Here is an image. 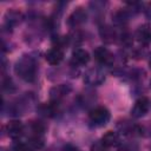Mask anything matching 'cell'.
Masks as SVG:
<instances>
[{
  "mask_svg": "<svg viewBox=\"0 0 151 151\" xmlns=\"http://www.w3.org/2000/svg\"><path fill=\"white\" fill-rule=\"evenodd\" d=\"M14 71H15V74L20 79H22L26 83H32L37 78L38 63L34 57H32L29 54H24L15 63Z\"/></svg>",
  "mask_w": 151,
  "mask_h": 151,
  "instance_id": "6da1fadb",
  "label": "cell"
},
{
  "mask_svg": "<svg viewBox=\"0 0 151 151\" xmlns=\"http://www.w3.org/2000/svg\"><path fill=\"white\" fill-rule=\"evenodd\" d=\"M45 125L41 122H31L28 124V144L32 149H41L45 144Z\"/></svg>",
  "mask_w": 151,
  "mask_h": 151,
  "instance_id": "7a4b0ae2",
  "label": "cell"
},
{
  "mask_svg": "<svg viewBox=\"0 0 151 151\" xmlns=\"http://www.w3.org/2000/svg\"><path fill=\"white\" fill-rule=\"evenodd\" d=\"M111 118L110 111L105 106H97L92 109L88 113V123L92 127L105 126Z\"/></svg>",
  "mask_w": 151,
  "mask_h": 151,
  "instance_id": "3957f363",
  "label": "cell"
},
{
  "mask_svg": "<svg viewBox=\"0 0 151 151\" xmlns=\"http://www.w3.org/2000/svg\"><path fill=\"white\" fill-rule=\"evenodd\" d=\"M84 81L90 86H98L105 81V73L100 67H91L84 74Z\"/></svg>",
  "mask_w": 151,
  "mask_h": 151,
  "instance_id": "277c9868",
  "label": "cell"
},
{
  "mask_svg": "<svg viewBox=\"0 0 151 151\" xmlns=\"http://www.w3.org/2000/svg\"><path fill=\"white\" fill-rule=\"evenodd\" d=\"M93 55H94V59L100 65L111 66L114 63V55H113V53L110 50H107L106 47H104V46H98L93 51Z\"/></svg>",
  "mask_w": 151,
  "mask_h": 151,
  "instance_id": "5b68a950",
  "label": "cell"
},
{
  "mask_svg": "<svg viewBox=\"0 0 151 151\" xmlns=\"http://www.w3.org/2000/svg\"><path fill=\"white\" fill-rule=\"evenodd\" d=\"M150 110V100L147 97H140L134 101L133 107L131 109V116L134 118L144 117Z\"/></svg>",
  "mask_w": 151,
  "mask_h": 151,
  "instance_id": "8992f818",
  "label": "cell"
},
{
  "mask_svg": "<svg viewBox=\"0 0 151 151\" xmlns=\"http://www.w3.org/2000/svg\"><path fill=\"white\" fill-rule=\"evenodd\" d=\"M87 19V13L85 11V8L83 7H77L68 17L67 19V25L72 28H77L80 25H83Z\"/></svg>",
  "mask_w": 151,
  "mask_h": 151,
  "instance_id": "52a82bcc",
  "label": "cell"
},
{
  "mask_svg": "<svg viewBox=\"0 0 151 151\" xmlns=\"http://www.w3.org/2000/svg\"><path fill=\"white\" fill-rule=\"evenodd\" d=\"M134 38L140 45L149 46L151 44V26L147 24L138 26V28L134 32Z\"/></svg>",
  "mask_w": 151,
  "mask_h": 151,
  "instance_id": "ba28073f",
  "label": "cell"
},
{
  "mask_svg": "<svg viewBox=\"0 0 151 151\" xmlns=\"http://www.w3.org/2000/svg\"><path fill=\"white\" fill-rule=\"evenodd\" d=\"M71 92V86L70 85H65V84H60L57 85L54 87H52L50 90V98L51 101L53 103H59L61 99H64L68 93Z\"/></svg>",
  "mask_w": 151,
  "mask_h": 151,
  "instance_id": "9c48e42d",
  "label": "cell"
},
{
  "mask_svg": "<svg viewBox=\"0 0 151 151\" xmlns=\"http://www.w3.org/2000/svg\"><path fill=\"white\" fill-rule=\"evenodd\" d=\"M6 133L9 138L12 139H18L22 136L24 131H25V127L22 125V123L20 120H11L7 123L6 125Z\"/></svg>",
  "mask_w": 151,
  "mask_h": 151,
  "instance_id": "30bf717a",
  "label": "cell"
},
{
  "mask_svg": "<svg viewBox=\"0 0 151 151\" xmlns=\"http://www.w3.org/2000/svg\"><path fill=\"white\" fill-rule=\"evenodd\" d=\"M90 61V53L84 48H76L72 52L71 63L74 66H83Z\"/></svg>",
  "mask_w": 151,
  "mask_h": 151,
  "instance_id": "8fae6325",
  "label": "cell"
},
{
  "mask_svg": "<svg viewBox=\"0 0 151 151\" xmlns=\"http://www.w3.org/2000/svg\"><path fill=\"white\" fill-rule=\"evenodd\" d=\"M99 35H100L101 40L106 44H112L118 39V34H117L116 29L109 25H101L99 27Z\"/></svg>",
  "mask_w": 151,
  "mask_h": 151,
  "instance_id": "7c38bea8",
  "label": "cell"
},
{
  "mask_svg": "<svg viewBox=\"0 0 151 151\" xmlns=\"http://www.w3.org/2000/svg\"><path fill=\"white\" fill-rule=\"evenodd\" d=\"M45 58L48 64L51 65H58L64 59V50L57 46H53L51 50H48L45 54Z\"/></svg>",
  "mask_w": 151,
  "mask_h": 151,
  "instance_id": "4fadbf2b",
  "label": "cell"
},
{
  "mask_svg": "<svg viewBox=\"0 0 151 151\" xmlns=\"http://www.w3.org/2000/svg\"><path fill=\"white\" fill-rule=\"evenodd\" d=\"M21 20H22V13L17 9H9L5 14V22L8 27H13L20 24Z\"/></svg>",
  "mask_w": 151,
  "mask_h": 151,
  "instance_id": "5bb4252c",
  "label": "cell"
},
{
  "mask_svg": "<svg viewBox=\"0 0 151 151\" xmlns=\"http://www.w3.org/2000/svg\"><path fill=\"white\" fill-rule=\"evenodd\" d=\"M58 111V104L57 103H53V101H50V103H44L41 104L39 107H38V112L40 116L42 117H53L55 116Z\"/></svg>",
  "mask_w": 151,
  "mask_h": 151,
  "instance_id": "9a60e30c",
  "label": "cell"
},
{
  "mask_svg": "<svg viewBox=\"0 0 151 151\" xmlns=\"http://www.w3.org/2000/svg\"><path fill=\"white\" fill-rule=\"evenodd\" d=\"M101 142L107 147H114L120 144V136H119V133H117L114 131H107L101 137Z\"/></svg>",
  "mask_w": 151,
  "mask_h": 151,
  "instance_id": "2e32d148",
  "label": "cell"
},
{
  "mask_svg": "<svg viewBox=\"0 0 151 151\" xmlns=\"http://www.w3.org/2000/svg\"><path fill=\"white\" fill-rule=\"evenodd\" d=\"M122 133L127 134V136H137V134H142V129L140 126L132 124L131 122H124L122 124L118 125Z\"/></svg>",
  "mask_w": 151,
  "mask_h": 151,
  "instance_id": "e0dca14e",
  "label": "cell"
},
{
  "mask_svg": "<svg viewBox=\"0 0 151 151\" xmlns=\"http://www.w3.org/2000/svg\"><path fill=\"white\" fill-rule=\"evenodd\" d=\"M130 14H131V12L127 8H120L117 12H114V14L112 15V19H113L116 25L123 26V25H125L129 21Z\"/></svg>",
  "mask_w": 151,
  "mask_h": 151,
  "instance_id": "ac0fdd59",
  "label": "cell"
},
{
  "mask_svg": "<svg viewBox=\"0 0 151 151\" xmlns=\"http://www.w3.org/2000/svg\"><path fill=\"white\" fill-rule=\"evenodd\" d=\"M118 39L120 40V44L123 46H131L132 42H133V39H132V35L129 33V32H124L122 33L120 35H118Z\"/></svg>",
  "mask_w": 151,
  "mask_h": 151,
  "instance_id": "d6986e66",
  "label": "cell"
},
{
  "mask_svg": "<svg viewBox=\"0 0 151 151\" xmlns=\"http://www.w3.org/2000/svg\"><path fill=\"white\" fill-rule=\"evenodd\" d=\"M13 151H32V147L28 143H22V142H17L13 145Z\"/></svg>",
  "mask_w": 151,
  "mask_h": 151,
  "instance_id": "ffe728a7",
  "label": "cell"
},
{
  "mask_svg": "<svg viewBox=\"0 0 151 151\" xmlns=\"http://www.w3.org/2000/svg\"><path fill=\"white\" fill-rule=\"evenodd\" d=\"M107 149L109 147L106 145H104V143L101 140H99V142H96L91 145L90 151H107Z\"/></svg>",
  "mask_w": 151,
  "mask_h": 151,
  "instance_id": "44dd1931",
  "label": "cell"
},
{
  "mask_svg": "<svg viewBox=\"0 0 151 151\" xmlns=\"http://www.w3.org/2000/svg\"><path fill=\"white\" fill-rule=\"evenodd\" d=\"M119 151H137V147L134 145H124L123 147L119 149Z\"/></svg>",
  "mask_w": 151,
  "mask_h": 151,
  "instance_id": "7402d4cb",
  "label": "cell"
},
{
  "mask_svg": "<svg viewBox=\"0 0 151 151\" xmlns=\"http://www.w3.org/2000/svg\"><path fill=\"white\" fill-rule=\"evenodd\" d=\"M144 12H145V15H146L149 19H151V2H149V4L145 6Z\"/></svg>",
  "mask_w": 151,
  "mask_h": 151,
  "instance_id": "603a6c76",
  "label": "cell"
},
{
  "mask_svg": "<svg viewBox=\"0 0 151 151\" xmlns=\"http://www.w3.org/2000/svg\"><path fill=\"white\" fill-rule=\"evenodd\" d=\"M149 65H150V67H151V57H150V59H149Z\"/></svg>",
  "mask_w": 151,
  "mask_h": 151,
  "instance_id": "cb8c5ba5",
  "label": "cell"
}]
</instances>
